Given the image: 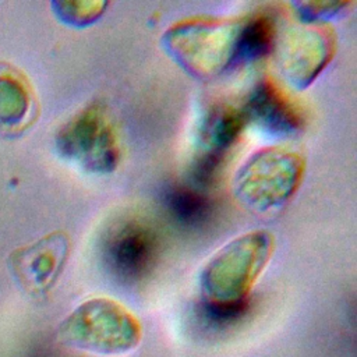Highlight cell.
Instances as JSON below:
<instances>
[{
  "label": "cell",
  "instance_id": "obj_9",
  "mask_svg": "<svg viewBox=\"0 0 357 357\" xmlns=\"http://www.w3.org/2000/svg\"><path fill=\"white\" fill-rule=\"evenodd\" d=\"M332 33L324 26L296 29L283 40L279 63L283 74L294 85H308L331 60Z\"/></svg>",
  "mask_w": 357,
  "mask_h": 357
},
{
  "label": "cell",
  "instance_id": "obj_5",
  "mask_svg": "<svg viewBox=\"0 0 357 357\" xmlns=\"http://www.w3.org/2000/svg\"><path fill=\"white\" fill-rule=\"evenodd\" d=\"M243 20H188L166 31V50L185 68L213 75L236 64L237 40Z\"/></svg>",
  "mask_w": 357,
  "mask_h": 357
},
{
  "label": "cell",
  "instance_id": "obj_8",
  "mask_svg": "<svg viewBox=\"0 0 357 357\" xmlns=\"http://www.w3.org/2000/svg\"><path fill=\"white\" fill-rule=\"evenodd\" d=\"M70 248L68 234L56 230L11 251L7 264L15 282L25 293L40 296L57 282L68 259Z\"/></svg>",
  "mask_w": 357,
  "mask_h": 357
},
{
  "label": "cell",
  "instance_id": "obj_10",
  "mask_svg": "<svg viewBox=\"0 0 357 357\" xmlns=\"http://www.w3.org/2000/svg\"><path fill=\"white\" fill-rule=\"evenodd\" d=\"M243 110L248 123H255L264 131L290 137L304 126V113L291 96L273 79H261L250 92Z\"/></svg>",
  "mask_w": 357,
  "mask_h": 357
},
{
  "label": "cell",
  "instance_id": "obj_4",
  "mask_svg": "<svg viewBox=\"0 0 357 357\" xmlns=\"http://www.w3.org/2000/svg\"><path fill=\"white\" fill-rule=\"evenodd\" d=\"M59 153L91 173H110L121 159V145L112 117L100 102L73 114L56 134Z\"/></svg>",
  "mask_w": 357,
  "mask_h": 357
},
{
  "label": "cell",
  "instance_id": "obj_2",
  "mask_svg": "<svg viewBox=\"0 0 357 357\" xmlns=\"http://www.w3.org/2000/svg\"><path fill=\"white\" fill-rule=\"evenodd\" d=\"M59 340L96 356H123L138 347L142 325L124 304L110 297H91L60 324Z\"/></svg>",
  "mask_w": 357,
  "mask_h": 357
},
{
  "label": "cell",
  "instance_id": "obj_15",
  "mask_svg": "<svg viewBox=\"0 0 357 357\" xmlns=\"http://www.w3.org/2000/svg\"><path fill=\"white\" fill-rule=\"evenodd\" d=\"M349 3H297L296 7L300 14V20L305 24H312V21L332 17L339 13L343 7H347Z\"/></svg>",
  "mask_w": 357,
  "mask_h": 357
},
{
  "label": "cell",
  "instance_id": "obj_12",
  "mask_svg": "<svg viewBox=\"0 0 357 357\" xmlns=\"http://www.w3.org/2000/svg\"><path fill=\"white\" fill-rule=\"evenodd\" d=\"M162 201L173 220L185 227H201L211 219L213 211L212 201L204 191L188 184L169 185L163 191Z\"/></svg>",
  "mask_w": 357,
  "mask_h": 357
},
{
  "label": "cell",
  "instance_id": "obj_14",
  "mask_svg": "<svg viewBox=\"0 0 357 357\" xmlns=\"http://www.w3.org/2000/svg\"><path fill=\"white\" fill-rule=\"evenodd\" d=\"M107 3L105 1H56L54 13L61 21L70 25L82 26L96 21Z\"/></svg>",
  "mask_w": 357,
  "mask_h": 357
},
{
  "label": "cell",
  "instance_id": "obj_6",
  "mask_svg": "<svg viewBox=\"0 0 357 357\" xmlns=\"http://www.w3.org/2000/svg\"><path fill=\"white\" fill-rule=\"evenodd\" d=\"M160 234L148 220L132 216L114 222L102 237V258L109 271L124 282L145 278L160 252Z\"/></svg>",
  "mask_w": 357,
  "mask_h": 357
},
{
  "label": "cell",
  "instance_id": "obj_13",
  "mask_svg": "<svg viewBox=\"0 0 357 357\" xmlns=\"http://www.w3.org/2000/svg\"><path fill=\"white\" fill-rule=\"evenodd\" d=\"M276 21L271 13H257L243 20L236 63H251L265 57L276 42Z\"/></svg>",
  "mask_w": 357,
  "mask_h": 357
},
{
  "label": "cell",
  "instance_id": "obj_3",
  "mask_svg": "<svg viewBox=\"0 0 357 357\" xmlns=\"http://www.w3.org/2000/svg\"><path fill=\"white\" fill-rule=\"evenodd\" d=\"M303 155L290 148H264L240 167L233 181L236 198L248 209L280 208L297 191L304 173Z\"/></svg>",
  "mask_w": 357,
  "mask_h": 357
},
{
  "label": "cell",
  "instance_id": "obj_7",
  "mask_svg": "<svg viewBox=\"0 0 357 357\" xmlns=\"http://www.w3.org/2000/svg\"><path fill=\"white\" fill-rule=\"evenodd\" d=\"M248 120L241 107L216 105L204 117L198 134V151L190 166V181L201 190L209 187L229 151L238 141Z\"/></svg>",
  "mask_w": 357,
  "mask_h": 357
},
{
  "label": "cell",
  "instance_id": "obj_1",
  "mask_svg": "<svg viewBox=\"0 0 357 357\" xmlns=\"http://www.w3.org/2000/svg\"><path fill=\"white\" fill-rule=\"evenodd\" d=\"M275 250L268 230H254L218 250L199 275L201 310L213 322H230L248 308L250 294Z\"/></svg>",
  "mask_w": 357,
  "mask_h": 357
},
{
  "label": "cell",
  "instance_id": "obj_11",
  "mask_svg": "<svg viewBox=\"0 0 357 357\" xmlns=\"http://www.w3.org/2000/svg\"><path fill=\"white\" fill-rule=\"evenodd\" d=\"M35 116L36 103L29 81L15 67L0 63V134L22 132Z\"/></svg>",
  "mask_w": 357,
  "mask_h": 357
}]
</instances>
